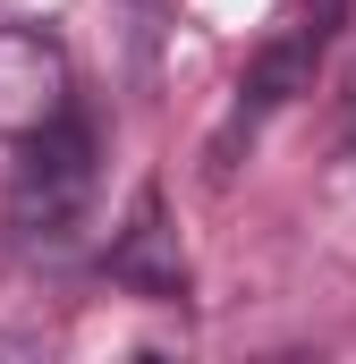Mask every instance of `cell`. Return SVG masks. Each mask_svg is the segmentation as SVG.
<instances>
[{
    "mask_svg": "<svg viewBox=\"0 0 356 364\" xmlns=\"http://www.w3.org/2000/svg\"><path fill=\"white\" fill-rule=\"evenodd\" d=\"M17 153H26L17 161V229L34 246H68V229L85 220V203H93V127L77 110H60Z\"/></svg>",
    "mask_w": 356,
    "mask_h": 364,
    "instance_id": "obj_1",
    "label": "cell"
},
{
    "mask_svg": "<svg viewBox=\"0 0 356 364\" xmlns=\"http://www.w3.org/2000/svg\"><path fill=\"white\" fill-rule=\"evenodd\" d=\"M60 110H77L68 51H60L43 26H17V17H0V144H26V136H43Z\"/></svg>",
    "mask_w": 356,
    "mask_h": 364,
    "instance_id": "obj_2",
    "label": "cell"
},
{
    "mask_svg": "<svg viewBox=\"0 0 356 364\" xmlns=\"http://www.w3.org/2000/svg\"><path fill=\"white\" fill-rule=\"evenodd\" d=\"M340 144H348V153H356V102H348V127H340Z\"/></svg>",
    "mask_w": 356,
    "mask_h": 364,
    "instance_id": "obj_4",
    "label": "cell"
},
{
    "mask_svg": "<svg viewBox=\"0 0 356 364\" xmlns=\"http://www.w3.org/2000/svg\"><path fill=\"white\" fill-rule=\"evenodd\" d=\"M110 279H127L136 296H187V263H178V229L162 220V186L136 195L127 229L110 237Z\"/></svg>",
    "mask_w": 356,
    "mask_h": 364,
    "instance_id": "obj_3",
    "label": "cell"
}]
</instances>
